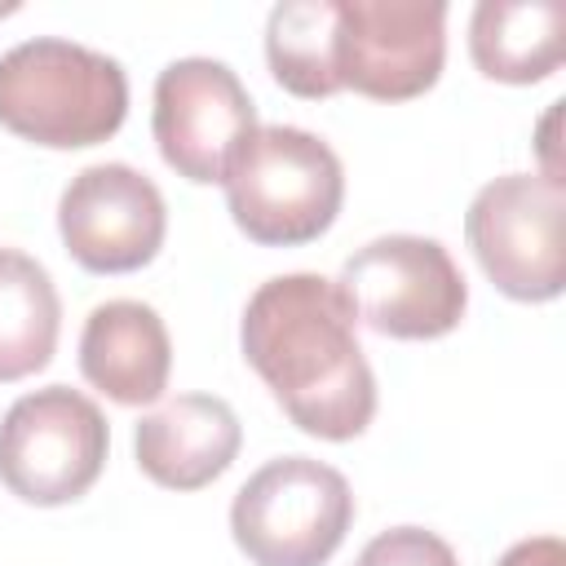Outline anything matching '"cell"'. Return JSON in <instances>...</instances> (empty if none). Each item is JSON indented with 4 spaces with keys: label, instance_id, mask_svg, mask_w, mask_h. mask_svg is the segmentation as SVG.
I'll return each mask as SVG.
<instances>
[{
    "label": "cell",
    "instance_id": "6da1fadb",
    "mask_svg": "<svg viewBox=\"0 0 566 566\" xmlns=\"http://www.w3.org/2000/svg\"><path fill=\"white\" fill-rule=\"evenodd\" d=\"M239 345L301 433L349 442L371 424L376 376L332 279L305 270L265 279L248 296Z\"/></svg>",
    "mask_w": 566,
    "mask_h": 566
},
{
    "label": "cell",
    "instance_id": "7a4b0ae2",
    "mask_svg": "<svg viewBox=\"0 0 566 566\" xmlns=\"http://www.w3.org/2000/svg\"><path fill=\"white\" fill-rule=\"evenodd\" d=\"M128 115V75L115 57L35 35L0 57V124L49 150L97 146Z\"/></svg>",
    "mask_w": 566,
    "mask_h": 566
},
{
    "label": "cell",
    "instance_id": "3957f363",
    "mask_svg": "<svg viewBox=\"0 0 566 566\" xmlns=\"http://www.w3.org/2000/svg\"><path fill=\"white\" fill-rule=\"evenodd\" d=\"M221 186L234 226L252 243L301 248L332 230L345 199V168L323 137L292 124H256Z\"/></svg>",
    "mask_w": 566,
    "mask_h": 566
},
{
    "label": "cell",
    "instance_id": "277c9868",
    "mask_svg": "<svg viewBox=\"0 0 566 566\" xmlns=\"http://www.w3.org/2000/svg\"><path fill=\"white\" fill-rule=\"evenodd\" d=\"M354 522L345 473L310 455L261 464L230 504V535L252 566H323Z\"/></svg>",
    "mask_w": 566,
    "mask_h": 566
},
{
    "label": "cell",
    "instance_id": "5b68a950",
    "mask_svg": "<svg viewBox=\"0 0 566 566\" xmlns=\"http://www.w3.org/2000/svg\"><path fill=\"white\" fill-rule=\"evenodd\" d=\"M464 239L486 279L513 301H553L566 287V190L544 172H504L486 181L469 212Z\"/></svg>",
    "mask_w": 566,
    "mask_h": 566
},
{
    "label": "cell",
    "instance_id": "8992f818",
    "mask_svg": "<svg viewBox=\"0 0 566 566\" xmlns=\"http://www.w3.org/2000/svg\"><path fill=\"white\" fill-rule=\"evenodd\" d=\"M336 287L349 301L354 323L394 340H438L460 327L469 305L460 265L424 234L371 239L340 265Z\"/></svg>",
    "mask_w": 566,
    "mask_h": 566
},
{
    "label": "cell",
    "instance_id": "52a82bcc",
    "mask_svg": "<svg viewBox=\"0 0 566 566\" xmlns=\"http://www.w3.org/2000/svg\"><path fill=\"white\" fill-rule=\"evenodd\" d=\"M111 424L71 385L22 394L0 420V482L40 509L80 500L106 464Z\"/></svg>",
    "mask_w": 566,
    "mask_h": 566
},
{
    "label": "cell",
    "instance_id": "ba28073f",
    "mask_svg": "<svg viewBox=\"0 0 566 566\" xmlns=\"http://www.w3.org/2000/svg\"><path fill=\"white\" fill-rule=\"evenodd\" d=\"M447 62L442 0H336L340 88L407 102L438 84Z\"/></svg>",
    "mask_w": 566,
    "mask_h": 566
},
{
    "label": "cell",
    "instance_id": "9c48e42d",
    "mask_svg": "<svg viewBox=\"0 0 566 566\" xmlns=\"http://www.w3.org/2000/svg\"><path fill=\"white\" fill-rule=\"evenodd\" d=\"M150 128L164 164L177 177L212 186L226 177L234 150L256 128V106L226 62L177 57L155 80Z\"/></svg>",
    "mask_w": 566,
    "mask_h": 566
},
{
    "label": "cell",
    "instance_id": "30bf717a",
    "mask_svg": "<svg viewBox=\"0 0 566 566\" xmlns=\"http://www.w3.org/2000/svg\"><path fill=\"white\" fill-rule=\"evenodd\" d=\"M57 230L88 274H128L159 256L168 208L146 172L128 164H93L62 190Z\"/></svg>",
    "mask_w": 566,
    "mask_h": 566
},
{
    "label": "cell",
    "instance_id": "8fae6325",
    "mask_svg": "<svg viewBox=\"0 0 566 566\" xmlns=\"http://www.w3.org/2000/svg\"><path fill=\"white\" fill-rule=\"evenodd\" d=\"M239 442V416L212 394H181L142 416L133 433L142 473L168 491H199L217 482L234 464Z\"/></svg>",
    "mask_w": 566,
    "mask_h": 566
},
{
    "label": "cell",
    "instance_id": "7c38bea8",
    "mask_svg": "<svg viewBox=\"0 0 566 566\" xmlns=\"http://www.w3.org/2000/svg\"><path fill=\"white\" fill-rule=\"evenodd\" d=\"M80 371L124 407H146L168 389L172 340L164 318L142 301H106L84 318Z\"/></svg>",
    "mask_w": 566,
    "mask_h": 566
},
{
    "label": "cell",
    "instance_id": "4fadbf2b",
    "mask_svg": "<svg viewBox=\"0 0 566 566\" xmlns=\"http://www.w3.org/2000/svg\"><path fill=\"white\" fill-rule=\"evenodd\" d=\"M469 53L486 80L539 84L562 66L566 53V4L562 0H482L469 18Z\"/></svg>",
    "mask_w": 566,
    "mask_h": 566
},
{
    "label": "cell",
    "instance_id": "5bb4252c",
    "mask_svg": "<svg viewBox=\"0 0 566 566\" xmlns=\"http://www.w3.org/2000/svg\"><path fill=\"white\" fill-rule=\"evenodd\" d=\"M57 327L62 301L49 270L18 248H0V380L9 385L49 367Z\"/></svg>",
    "mask_w": 566,
    "mask_h": 566
},
{
    "label": "cell",
    "instance_id": "9a60e30c",
    "mask_svg": "<svg viewBox=\"0 0 566 566\" xmlns=\"http://www.w3.org/2000/svg\"><path fill=\"white\" fill-rule=\"evenodd\" d=\"M270 75L296 97L340 93L336 71V0H283L265 18Z\"/></svg>",
    "mask_w": 566,
    "mask_h": 566
},
{
    "label": "cell",
    "instance_id": "2e32d148",
    "mask_svg": "<svg viewBox=\"0 0 566 566\" xmlns=\"http://www.w3.org/2000/svg\"><path fill=\"white\" fill-rule=\"evenodd\" d=\"M354 566H460V562L442 535L424 526H394V531H380L354 557Z\"/></svg>",
    "mask_w": 566,
    "mask_h": 566
},
{
    "label": "cell",
    "instance_id": "e0dca14e",
    "mask_svg": "<svg viewBox=\"0 0 566 566\" xmlns=\"http://www.w3.org/2000/svg\"><path fill=\"white\" fill-rule=\"evenodd\" d=\"M495 566H566V544L557 535H535V539H517Z\"/></svg>",
    "mask_w": 566,
    "mask_h": 566
}]
</instances>
